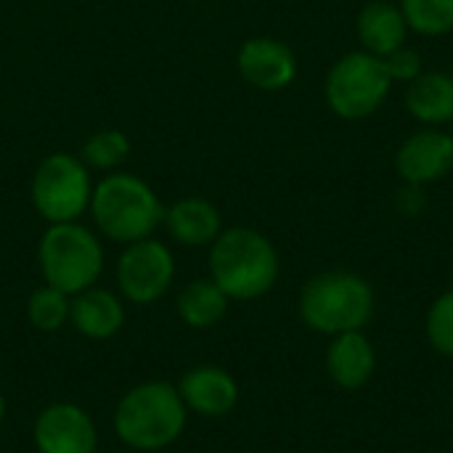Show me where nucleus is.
<instances>
[{"label":"nucleus","mask_w":453,"mask_h":453,"mask_svg":"<svg viewBox=\"0 0 453 453\" xmlns=\"http://www.w3.org/2000/svg\"><path fill=\"white\" fill-rule=\"evenodd\" d=\"M358 40L364 45V50L385 58L393 50L406 45V35H409V24L403 19L401 5H393L388 0H372L361 8L358 21Z\"/></svg>","instance_id":"dca6fc26"},{"label":"nucleus","mask_w":453,"mask_h":453,"mask_svg":"<svg viewBox=\"0 0 453 453\" xmlns=\"http://www.w3.org/2000/svg\"><path fill=\"white\" fill-rule=\"evenodd\" d=\"M37 453H96L98 430L90 414L77 403H50L32 425Z\"/></svg>","instance_id":"1a4fd4ad"},{"label":"nucleus","mask_w":453,"mask_h":453,"mask_svg":"<svg viewBox=\"0 0 453 453\" xmlns=\"http://www.w3.org/2000/svg\"><path fill=\"white\" fill-rule=\"evenodd\" d=\"M398 207H401V212H406V215H417V212H422V207H425V194H422V186H411V183H406V188H401V194H398Z\"/></svg>","instance_id":"b1692460"},{"label":"nucleus","mask_w":453,"mask_h":453,"mask_svg":"<svg viewBox=\"0 0 453 453\" xmlns=\"http://www.w3.org/2000/svg\"><path fill=\"white\" fill-rule=\"evenodd\" d=\"M398 175L411 186H427L453 170V138L438 127L409 135L395 154Z\"/></svg>","instance_id":"9b49d317"},{"label":"nucleus","mask_w":453,"mask_h":453,"mask_svg":"<svg viewBox=\"0 0 453 453\" xmlns=\"http://www.w3.org/2000/svg\"><path fill=\"white\" fill-rule=\"evenodd\" d=\"M374 366H377V353L364 332L337 334L326 350V372L345 390L364 388L372 380Z\"/></svg>","instance_id":"2eb2a0df"},{"label":"nucleus","mask_w":453,"mask_h":453,"mask_svg":"<svg viewBox=\"0 0 453 453\" xmlns=\"http://www.w3.org/2000/svg\"><path fill=\"white\" fill-rule=\"evenodd\" d=\"M130 149H133V143H130L127 133H122L119 127H104L82 143L80 159L88 165V170L117 173L127 162Z\"/></svg>","instance_id":"6ab92c4d"},{"label":"nucleus","mask_w":453,"mask_h":453,"mask_svg":"<svg viewBox=\"0 0 453 453\" xmlns=\"http://www.w3.org/2000/svg\"><path fill=\"white\" fill-rule=\"evenodd\" d=\"M101 236L119 244L149 239L165 220V204L157 191L133 173H106L93 186L90 210Z\"/></svg>","instance_id":"7ed1b4c3"},{"label":"nucleus","mask_w":453,"mask_h":453,"mask_svg":"<svg viewBox=\"0 0 453 453\" xmlns=\"http://www.w3.org/2000/svg\"><path fill=\"white\" fill-rule=\"evenodd\" d=\"M385 61V69L390 74V80H398V82H411L414 77L422 74V56L411 48H398L393 50L390 56L382 58Z\"/></svg>","instance_id":"5701e85b"},{"label":"nucleus","mask_w":453,"mask_h":453,"mask_svg":"<svg viewBox=\"0 0 453 453\" xmlns=\"http://www.w3.org/2000/svg\"><path fill=\"white\" fill-rule=\"evenodd\" d=\"M210 279L228 300H257L279 279V252L271 239L255 228H226L210 244Z\"/></svg>","instance_id":"f03ea898"},{"label":"nucleus","mask_w":453,"mask_h":453,"mask_svg":"<svg viewBox=\"0 0 453 453\" xmlns=\"http://www.w3.org/2000/svg\"><path fill=\"white\" fill-rule=\"evenodd\" d=\"M390 74L385 61L369 50L345 53L326 77V104L342 119L372 117L390 93Z\"/></svg>","instance_id":"0eeeda50"},{"label":"nucleus","mask_w":453,"mask_h":453,"mask_svg":"<svg viewBox=\"0 0 453 453\" xmlns=\"http://www.w3.org/2000/svg\"><path fill=\"white\" fill-rule=\"evenodd\" d=\"M93 186L90 170L80 157L53 151L35 167L29 199L35 212L48 220V226L72 223L90 210Z\"/></svg>","instance_id":"423d86ee"},{"label":"nucleus","mask_w":453,"mask_h":453,"mask_svg":"<svg viewBox=\"0 0 453 453\" xmlns=\"http://www.w3.org/2000/svg\"><path fill=\"white\" fill-rule=\"evenodd\" d=\"M175 279V257L170 247L154 236L125 244L117 260L119 295L133 305H151L162 300Z\"/></svg>","instance_id":"6e6552de"},{"label":"nucleus","mask_w":453,"mask_h":453,"mask_svg":"<svg viewBox=\"0 0 453 453\" xmlns=\"http://www.w3.org/2000/svg\"><path fill=\"white\" fill-rule=\"evenodd\" d=\"M425 329H427L430 345H433L441 356L453 358V289L451 292H446V295H441V297L433 303V308H430V313H427Z\"/></svg>","instance_id":"4be33fe9"},{"label":"nucleus","mask_w":453,"mask_h":453,"mask_svg":"<svg viewBox=\"0 0 453 453\" xmlns=\"http://www.w3.org/2000/svg\"><path fill=\"white\" fill-rule=\"evenodd\" d=\"M69 295L58 292L56 287L50 284H42L37 287L29 300H27V319L35 329L45 332V334H53L58 332L66 321H69Z\"/></svg>","instance_id":"aec40b11"},{"label":"nucleus","mask_w":453,"mask_h":453,"mask_svg":"<svg viewBox=\"0 0 453 453\" xmlns=\"http://www.w3.org/2000/svg\"><path fill=\"white\" fill-rule=\"evenodd\" d=\"M228 295L207 276V279H194L188 281L178 300V316L186 326L191 329H212L215 324L223 321V316L228 313Z\"/></svg>","instance_id":"a211bd4d"},{"label":"nucleus","mask_w":453,"mask_h":453,"mask_svg":"<svg viewBox=\"0 0 453 453\" xmlns=\"http://www.w3.org/2000/svg\"><path fill=\"white\" fill-rule=\"evenodd\" d=\"M170 239L183 247H207L223 231L220 210L202 196H183L165 207V220Z\"/></svg>","instance_id":"4468645a"},{"label":"nucleus","mask_w":453,"mask_h":453,"mask_svg":"<svg viewBox=\"0 0 453 453\" xmlns=\"http://www.w3.org/2000/svg\"><path fill=\"white\" fill-rule=\"evenodd\" d=\"M69 321L88 340H109L125 326V303L109 289L88 287L72 295Z\"/></svg>","instance_id":"ddd939ff"},{"label":"nucleus","mask_w":453,"mask_h":453,"mask_svg":"<svg viewBox=\"0 0 453 453\" xmlns=\"http://www.w3.org/2000/svg\"><path fill=\"white\" fill-rule=\"evenodd\" d=\"M5 419V398H3V393H0V422Z\"/></svg>","instance_id":"393cba45"},{"label":"nucleus","mask_w":453,"mask_h":453,"mask_svg":"<svg viewBox=\"0 0 453 453\" xmlns=\"http://www.w3.org/2000/svg\"><path fill=\"white\" fill-rule=\"evenodd\" d=\"M406 109L425 125L453 122V77L443 72H422L406 88Z\"/></svg>","instance_id":"f3484780"},{"label":"nucleus","mask_w":453,"mask_h":453,"mask_svg":"<svg viewBox=\"0 0 453 453\" xmlns=\"http://www.w3.org/2000/svg\"><path fill=\"white\" fill-rule=\"evenodd\" d=\"M409 29L438 37L453 29V0H401Z\"/></svg>","instance_id":"412c9836"},{"label":"nucleus","mask_w":453,"mask_h":453,"mask_svg":"<svg viewBox=\"0 0 453 453\" xmlns=\"http://www.w3.org/2000/svg\"><path fill=\"white\" fill-rule=\"evenodd\" d=\"M188 409L175 385L151 380L130 388L111 417L119 443L133 453H154L173 446L186 430Z\"/></svg>","instance_id":"f257e3e1"},{"label":"nucleus","mask_w":453,"mask_h":453,"mask_svg":"<svg viewBox=\"0 0 453 453\" xmlns=\"http://www.w3.org/2000/svg\"><path fill=\"white\" fill-rule=\"evenodd\" d=\"M37 265L45 284L64 295H77L104 273V244L80 220L50 223L37 244Z\"/></svg>","instance_id":"39448f33"},{"label":"nucleus","mask_w":453,"mask_h":453,"mask_svg":"<svg viewBox=\"0 0 453 453\" xmlns=\"http://www.w3.org/2000/svg\"><path fill=\"white\" fill-rule=\"evenodd\" d=\"M175 388H178L186 409L199 417H207V419H220V417L231 414L239 403L236 380L226 369L212 366V364L188 369Z\"/></svg>","instance_id":"f8f14e48"},{"label":"nucleus","mask_w":453,"mask_h":453,"mask_svg":"<svg viewBox=\"0 0 453 453\" xmlns=\"http://www.w3.org/2000/svg\"><path fill=\"white\" fill-rule=\"evenodd\" d=\"M239 74L257 90H284L297 77L295 50L276 37H250L236 53Z\"/></svg>","instance_id":"9d476101"},{"label":"nucleus","mask_w":453,"mask_h":453,"mask_svg":"<svg viewBox=\"0 0 453 453\" xmlns=\"http://www.w3.org/2000/svg\"><path fill=\"white\" fill-rule=\"evenodd\" d=\"M374 316L372 284L350 271H326L313 276L300 292V319L319 334L364 332Z\"/></svg>","instance_id":"20e7f679"},{"label":"nucleus","mask_w":453,"mask_h":453,"mask_svg":"<svg viewBox=\"0 0 453 453\" xmlns=\"http://www.w3.org/2000/svg\"><path fill=\"white\" fill-rule=\"evenodd\" d=\"M127 453H133V451H127Z\"/></svg>","instance_id":"a878e982"}]
</instances>
